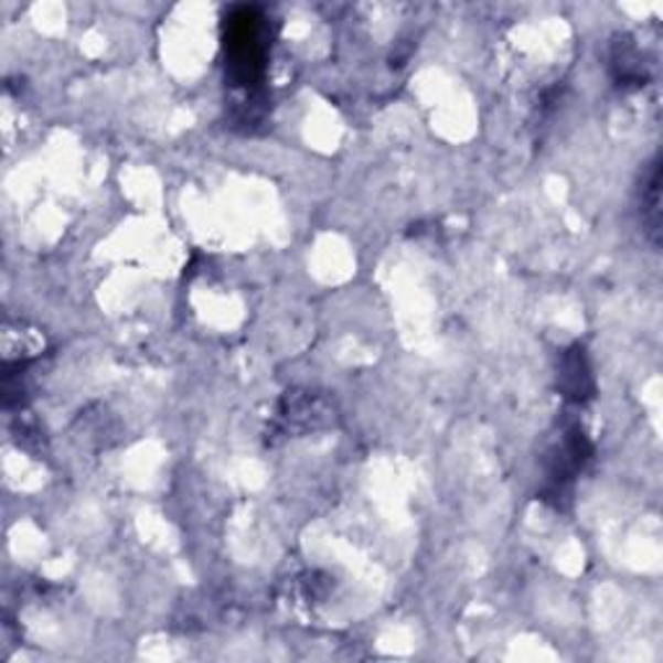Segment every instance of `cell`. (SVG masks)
<instances>
[{
	"mask_svg": "<svg viewBox=\"0 0 663 663\" xmlns=\"http://www.w3.org/2000/svg\"><path fill=\"white\" fill-rule=\"evenodd\" d=\"M263 17L257 9H236L228 17V55L234 73L244 84H249L252 78L259 73L263 65L265 47H263Z\"/></svg>",
	"mask_w": 663,
	"mask_h": 663,
	"instance_id": "cell-1",
	"label": "cell"
},
{
	"mask_svg": "<svg viewBox=\"0 0 663 663\" xmlns=\"http://www.w3.org/2000/svg\"><path fill=\"white\" fill-rule=\"evenodd\" d=\"M659 163H651V174L643 179V223L653 231V238L659 242Z\"/></svg>",
	"mask_w": 663,
	"mask_h": 663,
	"instance_id": "cell-2",
	"label": "cell"
}]
</instances>
